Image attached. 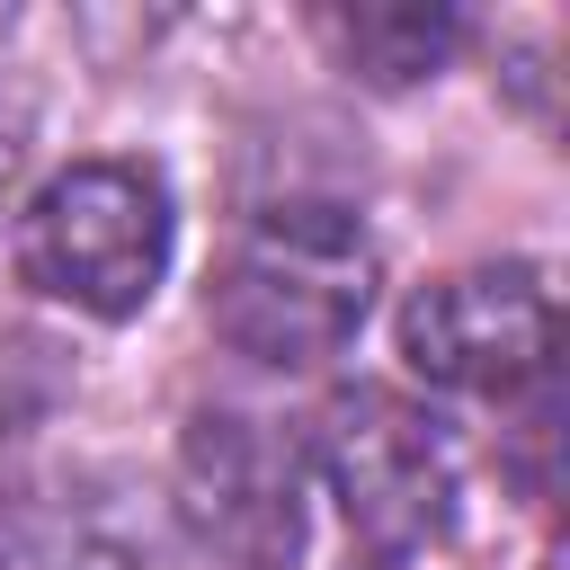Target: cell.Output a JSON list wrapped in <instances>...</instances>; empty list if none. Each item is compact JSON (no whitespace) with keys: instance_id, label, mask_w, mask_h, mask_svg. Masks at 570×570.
Listing matches in <instances>:
<instances>
[{"instance_id":"5b68a950","label":"cell","mask_w":570,"mask_h":570,"mask_svg":"<svg viewBox=\"0 0 570 570\" xmlns=\"http://www.w3.org/2000/svg\"><path fill=\"white\" fill-rule=\"evenodd\" d=\"M552 347H561V303L534 258H481V267L428 276L401 303V365L428 392H463V401L543 392Z\"/></svg>"},{"instance_id":"ba28073f","label":"cell","mask_w":570,"mask_h":570,"mask_svg":"<svg viewBox=\"0 0 570 570\" xmlns=\"http://www.w3.org/2000/svg\"><path fill=\"white\" fill-rule=\"evenodd\" d=\"M9 169H18V116L0 107V187H9Z\"/></svg>"},{"instance_id":"8992f818","label":"cell","mask_w":570,"mask_h":570,"mask_svg":"<svg viewBox=\"0 0 570 570\" xmlns=\"http://www.w3.org/2000/svg\"><path fill=\"white\" fill-rule=\"evenodd\" d=\"M0 570H196V543L134 472L62 463L0 499Z\"/></svg>"},{"instance_id":"52a82bcc","label":"cell","mask_w":570,"mask_h":570,"mask_svg":"<svg viewBox=\"0 0 570 570\" xmlns=\"http://www.w3.org/2000/svg\"><path fill=\"white\" fill-rule=\"evenodd\" d=\"M321 36L338 45L347 80H365V89H410V80H428V71L454 62L463 9H445V0H356V9H330Z\"/></svg>"},{"instance_id":"6da1fadb","label":"cell","mask_w":570,"mask_h":570,"mask_svg":"<svg viewBox=\"0 0 570 570\" xmlns=\"http://www.w3.org/2000/svg\"><path fill=\"white\" fill-rule=\"evenodd\" d=\"M374 285H383V258L365 223L330 196H285V205H258L214 258L205 330L267 374H312L365 330Z\"/></svg>"},{"instance_id":"3957f363","label":"cell","mask_w":570,"mask_h":570,"mask_svg":"<svg viewBox=\"0 0 570 570\" xmlns=\"http://www.w3.org/2000/svg\"><path fill=\"white\" fill-rule=\"evenodd\" d=\"M303 454H312V481L338 499V525L365 561H419L428 543H445L463 463L428 401L392 383H347L321 401Z\"/></svg>"},{"instance_id":"277c9868","label":"cell","mask_w":570,"mask_h":570,"mask_svg":"<svg viewBox=\"0 0 570 570\" xmlns=\"http://www.w3.org/2000/svg\"><path fill=\"white\" fill-rule=\"evenodd\" d=\"M169 517L196 543V561L232 570H294L312 534V454L285 419L205 401L178 428V472H169Z\"/></svg>"},{"instance_id":"7a4b0ae2","label":"cell","mask_w":570,"mask_h":570,"mask_svg":"<svg viewBox=\"0 0 570 570\" xmlns=\"http://www.w3.org/2000/svg\"><path fill=\"white\" fill-rule=\"evenodd\" d=\"M178 249V214L160 169L142 160H71L53 169L9 232V267L27 294L80 312V321H134Z\"/></svg>"}]
</instances>
